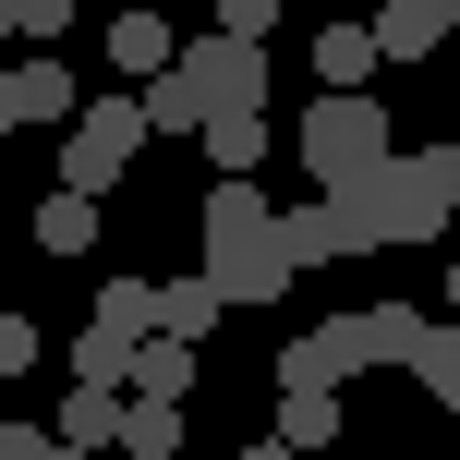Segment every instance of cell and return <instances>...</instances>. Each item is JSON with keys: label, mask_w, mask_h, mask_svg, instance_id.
<instances>
[{"label": "cell", "mask_w": 460, "mask_h": 460, "mask_svg": "<svg viewBox=\"0 0 460 460\" xmlns=\"http://www.w3.org/2000/svg\"><path fill=\"white\" fill-rule=\"evenodd\" d=\"M340 218H351L364 254H388V243H448V230H460V146H400L376 182L340 194Z\"/></svg>", "instance_id": "obj_1"}, {"label": "cell", "mask_w": 460, "mask_h": 460, "mask_svg": "<svg viewBox=\"0 0 460 460\" xmlns=\"http://www.w3.org/2000/svg\"><path fill=\"white\" fill-rule=\"evenodd\" d=\"M254 97H267V49L254 37H194L182 61L146 85V134H207V121L254 110Z\"/></svg>", "instance_id": "obj_2"}, {"label": "cell", "mask_w": 460, "mask_h": 460, "mask_svg": "<svg viewBox=\"0 0 460 460\" xmlns=\"http://www.w3.org/2000/svg\"><path fill=\"white\" fill-rule=\"evenodd\" d=\"M207 279H218V303H279V291L303 279L254 182H218V194H207Z\"/></svg>", "instance_id": "obj_3"}, {"label": "cell", "mask_w": 460, "mask_h": 460, "mask_svg": "<svg viewBox=\"0 0 460 460\" xmlns=\"http://www.w3.org/2000/svg\"><path fill=\"white\" fill-rule=\"evenodd\" d=\"M424 327H437V315H412V303L327 315V327H303V340H279V388H340V376H364V364H412Z\"/></svg>", "instance_id": "obj_4"}, {"label": "cell", "mask_w": 460, "mask_h": 460, "mask_svg": "<svg viewBox=\"0 0 460 460\" xmlns=\"http://www.w3.org/2000/svg\"><path fill=\"white\" fill-rule=\"evenodd\" d=\"M388 158H400V134H388V110H376L364 85H351V97H315V110H303V170H315L327 194L376 182Z\"/></svg>", "instance_id": "obj_5"}, {"label": "cell", "mask_w": 460, "mask_h": 460, "mask_svg": "<svg viewBox=\"0 0 460 460\" xmlns=\"http://www.w3.org/2000/svg\"><path fill=\"white\" fill-rule=\"evenodd\" d=\"M134 146H146V97H97V110H73L61 182H73V194H110L121 170H134Z\"/></svg>", "instance_id": "obj_6"}, {"label": "cell", "mask_w": 460, "mask_h": 460, "mask_svg": "<svg viewBox=\"0 0 460 460\" xmlns=\"http://www.w3.org/2000/svg\"><path fill=\"white\" fill-rule=\"evenodd\" d=\"M460 37V0H388V13H376V49H388V61H424V49H448Z\"/></svg>", "instance_id": "obj_7"}, {"label": "cell", "mask_w": 460, "mask_h": 460, "mask_svg": "<svg viewBox=\"0 0 460 460\" xmlns=\"http://www.w3.org/2000/svg\"><path fill=\"white\" fill-rule=\"evenodd\" d=\"M121 424H134V400H121V388H73V400H61V424H49V437L97 460V448H121Z\"/></svg>", "instance_id": "obj_8"}, {"label": "cell", "mask_w": 460, "mask_h": 460, "mask_svg": "<svg viewBox=\"0 0 460 460\" xmlns=\"http://www.w3.org/2000/svg\"><path fill=\"white\" fill-rule=\"evenodd\" d=\"M170 61H182V37H170L158 13H121V24H110V73H134V85H158Z\"/></svg>", "instance_id": "obj_9"}, {"label": "cell", "mask_w": 460, "mask_h": 460, "mask_svg": "<svg viewBox=\"0 0 460 460\" xmlns=\"http://www.w3.org/2000/svg\"><path fill=\"white\" fill-rule=\"evenodd\" d=\"M279 243H291V267H340V254H364V243H351V218H340V194H327V207H291V218H279Z\"/></svg>", "instance_id": "obj_10"}, {"label": "cell", "mask_w": 460, "mask_h": 460, "mask_svg": "<svg viewBox=\"0 0 460 460\" xmlns=\"http://www.w3.org/2000/svg\"><path fill=\"white\" fill-rule=\"evenodd\" d=\"M376 61H388V49H376V24H327V37H315V73H327V97L376 85Z\"/></svg>", "instance_id": "obj_11"}, {"label": "cell", "mask_w": 460, "mask_h": 460, "mask_svg": "<svg viewBox=\"0 0 460 460\" xmlns=\"http://www.w3.org/2000/svg\"><path fill=\"white\" fill-rule=\"evenodd\" d=\"M218 315H230V303H218V279H170V291H158V340H207Z\"/></svg>", "instance_id": "obj_12"}, {"label": "cell", "mask_w": 460, "mask_h": 460, "mask_svg": "<svg viewBox=\"0 0 460 460\" xmlns=\"http://www.w3.org/2000/svg\"><path fill=\"white\" fill-rule=\"evenodd\" d=\"M327 437H340V400H327V388H279V448H327Z\"/></svg>", "instance_id": "obj_13"}, {"label": "cell", "mask_w": 460, "mask_h": 460, "mask_svg": "<svg viewBox=\"0 0 460 460\" xmlns=\"http://www.w3.org/2000/svg\"><path fill=\"white\" fill-rule=\"evenodd\" d=\"M194 388V340H146L134 351V400H182Z\"/></svg>", "instance_id": "obj_14"}, {"label": "cell", "mask_w": 460, "mask_h": 460, "mask_svg": "<svg viewBox=\"0 0 460 460\" xmlns=\"http://www.w3.org/2000/svg\"><path fill=\"white\" fill-rule=\"evenodd\" d=\"M37 243H49V254H85V243H97V194H73V182H61V194L37 207Z\"/></svg>", "instance_id": "obj_15"}, {"label": "cell", "mask_w": 460, "mask_h": 460, "mask_svg": "<svg viewBox=\"0 0 460 460\" xmlns=\"http://www.w3.org/2000/svg\"><path fill=\"white\" fill-rule=\"evenodd\" d=\"M412 388L460 412V327H424V340H412Z\"/></svg>", "instance_id": "obj_16"}, {"label": "cell", "mask_w": 460, "mask_h": 460, "mask_svg": "<svg viewBox=\"0 0 460 460\" xmlns=\"http://www.w3.org/2000/svg\"><path fill=\"white\" fill-rule=\"evenodd\" d=\"M97 327H110V340H158V291H146V279H110V291H97Z\"/></svg>", "instance_id": "obj_17"}, {"label": "cell", "mask_w": 460, "mask_h": 460, "mask_svg": "<svg viewBox=\"0 0 460 460\" xmlns=\"http://www.w3.org/2000/svg\"><path fill=\"white\" fill-rule=\"evenodd\" d=\"M194 146H207V158L230 170V182H243V170L267 158V121H254V110H230V121H207V134H194Z\"/></svg>", "instance_id": "obj_18"}, {"label": "cell", "mask_w": 460, "mask_h": 460, "mask_svg": "<svg viewBox=\"0 0 460 460\" xmlns=\"http://www.w3.org/2000/svg\"><path fill=\"white\" fill-rule=\"evenodd\" d=\"M121 448H134V460H170V448H182V400H134Z\"/></svg>", "instance_id": "obj_19"}, {"label": "cell", "mask_w": 460, "mask_h": 460, "mask_svg": "<svg viewBox=\"0 0 460 460\" xmlns=\"http://www.w3.org/2000/svg\"><path fill=\"white\" fill-rule=\"evenodd\" d=\"M13 85H24V121H61V110H73V73L49 61V49H37V61H13Z\"/></svg>", "instance_id": "obj_20"}, {"label": "cell", "mask_w": 460, "mask_h": 460, "mask_svg": "<svg viewBox=\"0 0 460 460\" xmlns=\"http://www.w3.org/2000/svg\"><path fill=\"white\" fill-rule=\"evenodd\" d=\"M279 13H291V0H218V37H267Z\"/></svg>", "instance_id": "obj_21"}, {"label": "cell", "mask_w": 460, "mask_h": 460, "mask_svg": "<svg viewBox=\"0 0 460 460\" xmlns=\"http://www.w3.org/2000/svg\"><path fill=\"white\" fill-rule=\"evenodd\" d=\"M0 460H61V437L49 424H0Z\"/></svg>", "instance_id": "obj_22"}, {"label": "cell", "mask_w": 460, "mask_h": 460, "mask_svg": "<svg viewBox=\"0 0 460 460\" xmlns=\"http://www.w3.org/2000/svg\"><path fill=\"white\" fill-rule=\"evenodd\" d=\"M24 364H37V327H24V315H0V376H24Z\"/></svg>", "instance_id": "obj_23"}, {"label": "cell", "mask_w": 460, "mask_h": 460, "mask_svg": "<svg viewBox=\"0 0 460 460\" xmlns=\"http://www.w3.org/2000/svg\"><path fill=\"white\" fill-rule=\"evenodd\" d=\"M73 13H85V0H24V37H61Z\"/></svg>", "instance_id": "obj_24"}, {"label": "cell", "mask_w": 460, "mask_h": 460, "mask_svg": "<svg viewBox=\"0 0 460 460\" xmlns=\"http://www.w3.org/2000/svg\"><path fill=\"white\" fill-rule=\"evenodd\" d=\"M13 121H24V85H13V61H0V134H13Z\"/></svg>", "instance_id": "obj_25"}, {"label": "cell", "mask_w": 460, "mask_h": 460, "mask_svg": "<svg viewBox=\"0 0 460 460\" xmlns=\"http://www.w3.org/2000/svg\"><path fill=\"white\" fill-rule=\"evenodd\" d=\"M0 37H24V0H0Z\"/></svg>", "instance_id": "obj_26"}, {"label": "cell", "mask_w": 460, "mask_h": 460, "mask_svg": "<svg viewBox=\"0 0 460 460\" xmlns=\"http://www.w3.org/2000/svg\"><path fill=\"white\" fill-rule=\"evenodd\" d=\"M448 303H460V230H448Z\"/></svg>", "instance_id": "obj_27"}, {"label": "cell", "mask_w": 460, "mask_h": 460, "mask_svg": "<svg viewBox=\"0 0 460 460\" xmlns=\"http://www.w3.org/2000/svg\"><path fill=\"white\" fill-rule=\"evenodd\" d=\"M243 460H291V448H243Z\"/></svg>", "instance_id": "obj_28"}, {"label": "cell", "mask_w": 460, "mask_h": 460, "mask_svg": "<svg viewBox=\"0 0 460 460\" xmlns=\"http://www.w3.org/2000/svg\"><path fill=\"white\" fill-rule=\"evenodd\" d=\"M61 460H85V448H61Z\"/></svg>", "instance_id": "obj_29"}, {"label": "cell", "mask_w": 460, "mask_h": 460, "mask_svg": "<svg viewBox=\"0 0 460 460\" xmlns=\"http://www.w3.org/2000/svg\"><path fill=\"white\" fill-rule=\"evenodd\" d=\"M121 460H134V448H121Z\"/></svg>", "instance_id": "obj_30"}]
</instances>
